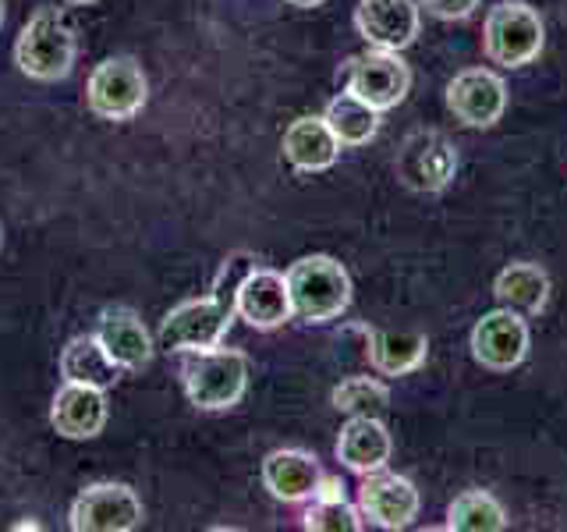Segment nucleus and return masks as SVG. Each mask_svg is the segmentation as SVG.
<instances>
[{
	"label": "nucleus",
	"mask_w": 567,
	"mask_h": 532,
	"mask_svg": "<svg viewBox=\"0 0 567 532\" xmlns=\"http://www.w3.org/2000/svg\"><path fill=\"white\" fill-rule=\"evenodd\" d=\"M284 280L291 291V316L306 324H330L351 301V277L333 256H301Z\"/></svg>",
	"instance_id": "f257e3e1"
},
{
	"label": "nucleus",
	"mask_w": 567,
	"mask_h": 532,
	"mask_svg": "<svg viewBox=\"0 0 567 532\" xmlns=\"http://www.w3.org/2000/svg\"><path fill=\"white\" fill-rule=\"evenodd\" d=\"M14 64L22 75L35 82H61L71 75V64H75V32H71L58 8L35 11L25 22V29L18 32Z\"/></svg>",
	"instance_id": "f03ea898"
},
{
	"label": "nucleus",
	"mask_w": 567,
	"mask_h": 532,
	"mask_svg": "<svg viewBox=\"0 0 567 532\" xmlns=\"http://www.w3.org/2000/svg\"><path fill=\"white\" fill-rule=\"evenodd\" d=\"M185 395L203 412H224V408L238 405L248 383V362L235 348H209L192 351V359L182 369Z\"/></svg>",
	"instance_id": "7ed1b4c3"
},
{
	"label": "nucleus",
	"mask_w": 567,
	"mask_h": 532,
	"mask_svg": "<svg viewBox=\"0 0 567 532\" xmlns=\"http://www.w3.org/2000/svg\"><path fill=\"white\" fill-rule=\"evenodd\" d=\"M543 35V18L536 8L522 4V0H504L486 14L483 47L489 61L504 68H525L539 58Z\"/></svg>",
	"instance_id": "20e7f679"
},
{
	"label": "nucleus",
	"mask_w": 567,
	"mask_h": 532,
	"mask_svg": "<svg viewBox=\"0 0 567 532\" xmlns=\"http://www.w3.org/2000/svg\"><path fill=\"white\" fill-rule=\"evenodd\" d=\"M146 75H142V68L132 58H111L96 64L85 82L89 111L103 121H132L146 106Z\"/></svg>",
	"instance_id": "39448f33"
},
{
	"label": "nucleus",
	"mask_w": 567,
	"mask_h": 532,
	"mask_svg": "<svg viewBox=\"0 0 567 532\" xmlns=\"http://www.w3.org/2000/svg\"><path fill=\"white\" fill-rule=\"evenodd\" d=\"M230 319H235V309H227L224 301H217L213 295L182 301V306L171 309L164 324H159V348L209 351L227 337Z\"/></svg>",
	"instance_id": "423d86ee"
},
{
	"label": "nucleus",
	"mask_w": 567,
	"mask_h": 532,
	"mask_svg": "<svg viewBox=\"0 0 567 532\" xmlns=\"http://www.w3.org/2000/svg\"><path fill=\"white\" fill-rule=\"evenodd\" d=\"M142 501L124 483H93L71 504L68 525L75 532H132L142 525Z\"/></svg>",
	"instance_id": "0eeeda50"
},
{
	"label": "nucleus",
	"mask_w": 567,
	"mask_h": 532,
	"mask_svg": "<svg viewBox=\"0 0 567 532\" xmlns=\"http://www.w3.org/2000/svg\"><path fill=\"white\" fill-rule=\"evenodd\" d=\"M408 85H412V71L401 61L398 50H380L372 47L369 53L351 61L348 71V93L365 100L377 111H390L408 96Z\"/></svg>",
	"instance_id": "6e6552de"
},
{
	"label": "nucleus",
	"mask_w": 567,
	"mask_h": 532,
	"mask_svg": "<svg viewBox=\"0 0 567 532\" xmlns=\"http://www.w3.org/2000/svg\"><path fill=\"white\" fill-rule=\"evenodd\" d=\"M454 142L440 132H415L398 150V177L412 192H440L454 177Z\"/></svg>",
	"instance_id": "1a4fd4ad"
},
{
	"label": "nucleus",
	"mask_w": 567,
	"mask_h": 532,
	"mask_svg": "<svg viewBox=\"0 0 567 532\" xmlns=\"http://www.w3.org/2000/svg\"><path fill=\"white\" fill-rule=\"evenodd\" d=\"M447 106L468 129H493L507 111V85L501 75H493L486 68H468L451 79Z\"/></svg>",
	"instance_id": "9d476101"
},
{
	"label": "nucleus",
	"mask_w": 567,
	"mask_h": 532,
	"mask_svg": "<svg viewBox=\"0 0 567 532\" xmlns=\"http://www.w3.org/2000/svg\"><path fill=\"white\" fill-rule=\"evenodd\" d=\"M359 514L380 529H408L419 519V490L394 472H365L359 487Z\"/></svg>",
	"instance_id": "9b49d317"
},
{
	"label": "nucleus",
	"mask_w": 567,
	"mask_h": 532,
	"mask_svg": "<svg viewBox=\"0 0 567 532\" xmlns=\"http://www.w3.org/2000/svg\"><path fill=\"white\" fill-rule=\"evenodd\" d=\"M472 355L478 366L507 372L528 355V324L514 309H493L472 330Z\"/></svg>",
	"instance_id": "f8f14e48"
},
{
	"label": "nucleus",
	"mask_w": 567,
	"mask_h": 532,
	"mask_svg": "<svg viewBox=\"0 0 567 532\" xmlns=\"http://www.w3.org/2000/svg\"><path fill=\"white\" fill-rule=\"evenodd\" d=\"M419 4L415 0H359L354 8V29L380 50H404L419 35Z\"/></svg>",
	"instance_id": "ddd939ff"
},
{
	"label": "nucleus",
	"mask_w": 567,
	"mask_h": 532,
	"mask_svg": "<svg viewBox=\"0 0 567 532\" xmlns=\"http://www.w3.org/2000/svg\"><path fill=\"white\" fill-rule=\"evenodd\" d=\"M235 316H241L248 327L256 330H274L291 319V291L288 280L277 270H256L245 277L235 298Z\"/></svg>",
	"instance_id": "4468645a"
},
{
	"label": "nucleus",
	"mask_w": 567,
	"mask_h": 532,
	"mask_svg": "<svg viewBox=\"0 0 567 532\" xmlns=\"http://www.w3.org/2000/svg\"><path fill=\"white\" fill-rule=\"evenodd\" d=\"M50 422L64 440H93L106 426L103 390L85 383H64L50 405Z\"/></svg>",
	"instance_id": "2eb2a0df"
},
{
	"label": "nucleus",
	"mask_w": 567,
	"mask_h": 532,
	"mask_svg": "<svg viewBox=\"0 0 567 532\" xmlns=\"http://www.w3.org/2000/svg\"><path fill=\"white\" fill-rule=\"evenodd\" d=\"M100 345L106 355L124 369V372H138L153 362V341L150 330L142 327V319L132 309H106L100 316Z\"/></svg>",
	"instance_id": "dca6fc26"
},
{
	"label": "nucleus",
	"mask_w": 567,
	"mask_h": 532,
	"mask_svg": "<svg viewBox=\"0 0 567 532\" xmlns=\"http://www.w3.org/2000/svg\"><path fill=\"white\" fill-rule=\"evenodd\" d=\"M390 454H394V440L377 416H351L337 440V461L359 475L383 469Z\"/></svg>",
	"instance_id": "f3484780"
},
{
	"label": "nucleus",
	"mask_w": 567,
	"mask_h": 532,
	"mask_svg": "<svg viewBox=\"0 0 567 532\" xmlns=\"http://www.w3.org/2000/svg\"><path fill=\"white\" fill-rule=\"evenodd\" d=\"M337 153H341V142L333 139L327 117H298L288 124L284 132V156L288 164L301 174H319L330 171L337 164Z\"/></svg>",
	"instance_id": "a211bd4d"
},
{
	"label": "nucleus",
	"mask_w": 567,
	"mask_h": 532,
	"mask_svg": "<svg viewBox=\"0 0 567 532\" xmlns=\"http://www.w3.org/2000/svg\"><path fill=\"white\" fill-rule=\"evenodd\" d=\"M319 479H323L319 461L306 451L284 448L262 461V483L277 501H288V504L309 501V497H316Z\"/></svg>",
	"instance_id": "6ab92c4d"
},
{
	"label": "nucleus",
	"mask_w": 567,
	"mask_h": 532,
	"mask_svg": "<svg viewBox=\"0 0 567 532\" xmlns=\"http://www.w3.org/2000/svg\"><path fill=\"white\" fill-rule=\"evenodd\" d=\"M121 366L106 355V348L100 345V337H71L61 351V377L64 383H85V387H96L106 390L114 387L121 377Z\"/></svg>",
	"instance_id": "aec40b11"
},
{
	"label": "nucleus",
	"mask_w": 567,
	"mask_h": 532,
	"mask_svg": "<svg viewBox=\"0 0 567 532\" xmlns=\"http://www.w3.org/2000/svg\"><path fill=\"white\" fill-rule=\"evenodd\" d=\"M493 295L504 309H514L522 316H536L546 309L549 298V277L536 263H511L507 270L496 274Z\"/></svg>",
	"instance_id": "412c9836"
},
{
	"label": "nucleus",
	"mask_w": 567,
	"mask_h": 532,
	"mask_svg": "<svg viewBox=\"0 0 567 532\" xmlns=\"http://www.w3.org/2000/svg\"><path fill=\"white\" fill-rule=\"evenodd\" d=\"M430 341L419 330H372L369 334V362L383 377H404L425 362Z\"/></svg>",
	"instance_id": "4be33fe9"
},
{
	"label": "nucleus",
	"mask_w": 567,
	"mask_h": 532,
	"mask_svg": "<svg viewBox=\"0 0 567 532\" xmlns=\"http://www.w3.org/2000/svg\"><path fill=\"white\" fill-rule=\"evenodd\" d=\"M327 124L333 139L341 142V146H369L372 139L380 132V111L377 106H369L365 100H359L354 93H341L333 96L330 106H327Z\"/></svg>",
	"instance_id": "5701e85b"
},
{
	"label": "nucleus",
	"mask_w": 567,
	"mask_h": 532,
	"mask_svg": "<svg viewBox=\"0 0 567 532\" xmlns=\"http://www.w3.org/2000/svg\"><path fill=\"white\" fill-rule=\"evenodd\" d=\"M447 529L457 532H501L507 529V514L493 493L486 490H468L454 497V504L447 508Z\"/></svg>",
	"instance_id": "b1692460"
},
{
	"label": "nucleus",
	"mask_w": 567,
	"mask_h": 532,
	"mask_svg": "<svg viewBox=\"0 0 567 532\" xmlns=\"http://www.w3.org/2000/svg\"><path fill=\"white\" fill-rule=\"evenodd\" d=\"M390 405V390L372 377H351L333 387V408L348 416H380Z\"/></svg>",
	"instance_id": "393cba45"
},
{
	"label": "nucleus",
	"mask_w": 567,
	"mask_h": 532,
	"mask_svg": "<svg viewBox=\"0 0 567 532\" xmlns=\"http://www.w3.org/2000/svg\"><path fill=\"white\" fill-rule=\"evenodd\" d=\"M306 529L312 532H359V511H354L348 501H316L306 511Z\"/></svg>",
	"instance_id": "a878e982"
},
{
	"label": "nucleus",
	"mask_w": 567,
	"mask_h": 532,
	"mask_svg": "<svg viewBox=\"0 0 567 532\" xmlns=\"http://www.w3.org/2000/svg\"><path fill=\"white\" fill-rule=\"evenodd\" d=\"M256 270V259L248 256V253H235V256H227L224 266H220V274L217 280H213V298L224 301L227 309H235V298H238V288L245 284V277Z\"/></svg>",
	"instance_id": "bb28decb"
},
{
	"label": "nucleus",
	"mask_w": 567,
	"mask_h": 532,
	"mask_svg": "<svg viewBox=\"0 0 567 532\" xmlns=\"http://www.w3.org/2000/svg\"><path fill=\"white\" fill-rule=\"evenodd\" d=\"M422 8L433 18H443V22H461L478 8V0H422Z\"/></svg>",
	"instance_id": "cd10ccee"
},
{
	"label": "nucleus",
	"mask_w": 567,
	"mask_h": 532,
	"mask_svg": "<svg viewBox=\"0 0 567 532\" xmlns=\"http://www.w3.org/2000/svg\"><path fill=\"white\" fill-rule=\"evenodd\" d=\"M316 501H344V483H341V479L323 475V479H319V487H316Z\"/></svg>",
	"instance_id": "c85d7f7f"
},
{
	"label": "nucleus",
	"mask_w": 567,
	"mask_h": 532,
	"mask_svg": "<svg viewBox=\"0 0 567 532\" xmlns=\"http://www.w3.org/2000/svg\"><path fill=\"white\" fill-rule=\"evenodd\" d=\"M288 4H295V8H316V4H323V0H288Z\"/></svg>",
	"instance_id": "c756f323"
},
{
	"label": "nucleus",
	"mask_w": 567,
	"mask_h": 532,
	"mask_svg": "<svg viewBox=\"0 0 567 532\" xmlns=\"http://www.w3.org/2000/svg\"><path fill=\"white\" fill-rule=\"evenodd\" d=\"M64 4H96V0H64Z\"/></svg>",
	"instance_id": "7c9ffc66"
},
{
	"label": "nucleus",
	"mask_w": 567,
	"mask_h": 532,
	"mask_svg": "<svg viewBox=\"0 0 567 532\" xmlns=\"http://www.w3.org/2000/svg\"><path fill=\"white\" fill-rule=\"evenodd\" d=\"M0 25H4V0H0Z\"/></svg>",
	"instance_id": "2f4dec72"
}]
</instances>
